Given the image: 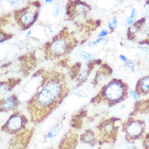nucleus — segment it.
Listing matches in <instances>:
<instances>
[{"label":"nucleus","mask_w":149,"mask_h":149,"mask_svg":"<svg viewBox=\"0 0 149 149\" xmlns=\"http://www.w3.org/2000/svg\"><path fill=\"white\" fill-rule=\"evenodd\" d=\"M52 1H46V2L47 3H52Z\"/></svg>","instance_id":"nucleus-35"},{"label":"nucleus","mask_w":149,"mask_h":149,"mask_svg":"<svg viewBox=\"0 0 149 149\" xmlns=\"http://www.w3.org/2000/svg\"><path fill=\"white\" fill-rule=\"evenodd\" d=\"M113 70L109 65L103 63L97 71L92 84L94 86H98L106 81L111 77Z\"/></svg>","instance_id":"nucleus-12"},{"label":"nucleus","mask_w":149,"mask_h":149,"mask_svg":"<svg viewBox=\"0 0 149 149\" xmlns=\"http://www.w3.org/2000/svg\"><path fill=\"white\" fill-rule=\"evenodd\" d=\"M134 91L139 97L149 95V75L143 77L138 80Z\"/></svg>","instance_id":"nucleus-17"},{"label":"nucleus","mask_w":149,"mask_h":149,"mask_svg":"<svg viewBox=\"0 0 149 149\" xmlns=\"http://www.w3.org/2000/svg\"><path fill=\"white\" fill-rule=\"evenodd\" d=\"M41 4L39 1H30L28 4L13 12L16 23L23 30H26L35 23L38 17Z\"/></svg>","instance_id":"nucleus-5"},{"label":"nucleus","mask_w":149,"mask_h":149,"mask_svg":"<svg viewBox=\"0 0 149 149\" xmlns=\"http://www.w3.org/2000/svg\"><path fill=\"white\" fill-rule=\"evenodd\" d=\"M143 149H149V132L146 133L141 138Z\"/></svg>","instance_id":"nucleus-21"},{"label":"nucleus","mask_w":149,"mask_h":149,"mask_svg":"<svg viewBox=\"0 0 149 149\" xmlns=\"http://www.w3.org/2000/svg\"><path fill=\"white\" fill-rule=\"evenodd\" d=\"M62 127V124L58 123L56 125H55L52 129L45 136V138L48 139V138H51L56 136L59 133L60 130L61 129Z\"/></svg>","instance_id":"nucleus-19"},{"label":"nucleus","mask_w":149,"mask_h":149,"mask_svg":"<svg viewBox=\"0 0 149 149\" xmlns=\"http://www.w3.org/2000/svg\"><path fill=\"white\" fill-rule=\"evenodd\" d=\"M9 2L12 5H15V4H17L18 3H19L20 1H9Z\"/></svg>","instance_id":"nucleus-33"},{"label":"nucleus","mask_w":149,"mask_h":149,"mask_svg":"<svg viewBox=\"0 0 149 149\" xmlns=\"http://www.w3.org/2000/svg\"><path fill=\"white\" fill-rule=\"evenodd\" d=\"M104 40V39L103 38H99L98 39L96 40L95 41H92V42H91L89 43V46H95L98 43L101 42Z\"/></svg>","instance_id":"nucleus-27"},{"label":"nucleus","mask_w":149,"mask_h":149,"mask_svg":"<svg viewBox=\"0 0 149 149\" xmlns=\"http://www.w3.org/2000/svg\"><path fill=\"white\" fill-rule=\"evenodd\" d=\"M102 149V148H100V147H99V148H98V149Z\"/></svg>","instance_id":"nucleus-37"},{"label":"nucleus","mask_w":149,"mask_h":149,"mask_svg":"<svg viewBox=\"0 0 149 149\" xmlns=\"http://www.w3.org/2000/svg\"><path fill=\"white\" fill-rule=\"evenodd\" d=\"M35 131L34 127H30L14 135L9 142L8 149H27Z\"/></svg>","instance_id":"nucleus-9"},{"label":"nucleus","mask_w":149,"mask_h":149,"mask_svg":"<svg viewBox=\"0 0 149 149\" xmlns=\"http://www.w3.org/2000/svg\"><path fill=\"white\" fill-rule=\"evenodd\" d=\"M87 116V111L86 109H82L72 116L70 122L71 127L77 131L82 129L84 127L85 119L86 118Z\"/></svg>","instance_id":"nucleus-15"},{"label":"nucleus","mask_w":149,"mask_h":149,"mask_svg":"<svg viewBox=\"0 0 149 149\" xmlns=\"http://www.w3.org/2000/svg\"><path fill=\"white\" fill-rule=\"evenodd\" d=\"M129 93L132 97V98L135 102H137L138 100H139V97L138 95V94L135 92V91L130 89L129 90Z\"/></svg>","instance_id":"nucleus-26"},{"label":"nucleus","mask_w":149,"mask_h":149,"mask_svg":"<svg viewBox=\"0 0 149 149\" xmlns=\"http://www.w3.org/2000/svg\"><path fill=\"white\" fill-rule=\"evenodd\" d=\"M146 124L145 120L129 117L123 122L122 131L124 134L126 141L129 144H134L141 139L145 134Z\"/></svg>","instance_id":"nucleus-6"},{"label":"nucleus","mask_w":149,"mask_h":149,"mask_svg":"<svg viewBox=\"0 0 149 149\" xmlns=\"http://www.w3.org/2000/svg\"><path fill=\"white\" fill-rule=\"evenodd\" d=\"M117 24H118L117 19L116 17L113 16L111 19V21L109 24L108 27L111 31H113L117 27Z\"/></svg>","instance_id":"nucleus-23"},{"label":"nucleus","mask_w":149,"mask_h":149,"mask_svg":"<svg viewBox=\"0 0 149 149\" xmlns=\"http://www.w3.org/2000/svg\"><path fill=\"white\" fill-rule=\"evenodd\" d=\"M31 31H29V32H28V33H27V34L26 35V36H29L30 34H31Z\"/></svg>","instance_id":"nucleus-34"},{"label":"nucleus","mask_w":149,"mask_h":149,"mask_svg":"<svg viewBox=\"0 0 149 149\" xmlns=\"http://www.w3.org/2000/svg\"><path fill=\"white\" fill-rule=\"evenodd\" d=\"M80 141L77 130L71 128L64 134L59 142L58 149H75Z\"/></svg>","instance_id":"nucleus-10"},{"label":"nucleus","mask_w":149,"mask_h":149,"mask_svg":"<svg viewBox=\"0 0 149 149\" xmlns=\"http://www.w3.org/2000/svg\"><path fill=\"white\" fill-rule=\"evenodd\" d=\"M138 16V13L137 9L134 7L131 9V13L130 16L126 20V24L131 26L134 23H135L137 21V18Z\"/></svg>","instance_id":"nucleus-20"},{"label":"nucleus","mask_w":149,"mask_h":149,"mask_svg":"<svg viewBox=\"0 0 149 149\" xmlns=\"http://www.w3.org/2000/svg\"><path fill=\"white\" fill-rule=\"evenodd\" d=\"M80 56L87 61H91L93 59V55L87 53L86 52H81L80 53Z\"/></svg>","instance_id":"nucleus-22"},{"label":"nucleus","mask_w":149,"mask_h":149,"mask_svg":"<svg viewBox=\"0 0 149 149\" xmlns=\"http://www.w3.org/2000/svg\"><path fill=\"white\" fill-rule=\"evenodd\" d=\"M21 104L20 100L15 94H13L7 98L1 99L0 110L1 112L8 113L17 111Z\"/></svg>","instance_id":"nucleus-11"},{"label":"nucleus","mask_w":149,"mask_h":149,"mask_svg":"<svg viewBox=\"0 0 149 149\" xmlns=\"http://www.w3.org/2000/svg\"><path fill=\"white\" fill-rule=\"evenodd\" d=\"M55 149V148H49V149Z\"/></svg>","instance_id":"nucleus-36"},{"label":"nucleus","mask_w":149,"mask_h":149,"mask_svg":"<svg viewBox=\"0 0 149 149\" xmlns=\"http://www.w3.org/2000/svg\"><path fill=\"white\" fill-rule=\"evenodd\" d=\"M79 43L73 32L64 27L49 41L40 47L45 59L53 60L62 58L68 54Z\"/></svg>","instance_id":"nucleus-2"},{"label":"nucleus","mask_w":149,"mask_h":149,"mask_svg":"<svg viewBox=\"0 0 149 149\" xmlns=\"http://www.w3.org/2000/svg\"><path fill=\"white\" fill-rule=\"evenodd\" d=\"M146 22V18L143 17L141 19L137 20L135 23L130 26L127 31V38L129 41H133L135 40L138 33L141 31V29Z\"/></svg>","instance_id":"nucleus-18"},{"label":"nucleus","mask_w":149,"mask_h":149,"mask_svg":"<svg viewBox=\"0 0 149 149\" xmlns=\"http://www.w3.org/2000/svg\"><path fill=\"white\" fill-rule=\"evenodd\" d=\"M12 34H9L4 31H1V42H2L6 40L12 38Z\"/></svg>","instance_id":"nucleus-24"},{"label":"nucleus","mask_w":149,"mask_h":149,"mask_svg":"<svg viewBox=\"0 0 149 149\" xmlns=\"http://www.w3.org/2000/svg\"><path fill=\"white\" fill-rule=\"evenodd\" d=\"M28 124L29 120L27 117L22 112L17 110L1 126V130L5 134L14 136L26 129Z\"/></svg>","instance_id":"nucleus-7"},{"label":"nucleus","mask_w":149,"mask_h":149,"mask_svg":"<svg viewBox=\"0 0 149 149\" xmlns=\"http://www.w3.org/2000/svg\"><path fill=\"white\" fill-rule=\"evenodd\" d=\"M108 34V31L107 29H102V31H100V33L98 34V36L100 38H103L104 36H106Z\"/></svg>","instance_id":"nucleus-29"},{"label":"nucleus","mask_w":149,"mask_h":149,"mask_svg":"<svg viewBox=\"0 0 149 149\" xmlns=\"http://www.w3.org/2000/svg\"><path fill=\"white\" fill-rule=\"evenodd\" d=\"M148 123H149V118H148Z\"/></svg>","instance_id":"nucleus-38"},{"label":"nucleus","mask_w":149,"mask_h":149,"mask_svg":"<svg viewBox=\"0 0 149 149\" xmlns=\"http://www.w3.org/2000/svg\"><path fill=\"white\" fill-rule=\"evenodd\" d=\"M21 79L19 77L10 78L6 80H2L0 83L1 94L3 95L14 90L17 85L20 84Z\"/></svg>","instance_id":"nucleus-16"},{"label":"nucleus","mask_w":149,"mask_h":149,"mask_svg":"<svg viewBox=\"0 0 149 149\" xmlns=\"http://www.w3.org/2000/svg\"><path fill=\"white\" fill-rule=\"evenodd\" d=\"M138 44L140 45H146L148 46H149V35L146 39L143 40H142L141 41L138 42Z\"/></svg>","instance_id":"nucleus-28"},{"label":"nucleus","mask_w":149,"mask_h":149,"mask_svg":"<svg viewBox=\"0 0 149 149\" xmlns=\"http://www.w3.org/2000/svg\"><path fill=\"white\" fill-rule=\"evenodd\" d=\"M79 139L81 143L90 145L91 147L98 144V134L91 129L86 130L80 134Z\"/></svg>","instance_id":"nucleus-14"},{"label":"nucleus","mask_w":149,"mask_h":149,"mask_svg":"<svg viewBox=\"0 0 149 149\" xmlns=\"http://www.w3.org/2000/svg\"><path fill=\"white\" fill-rule=\"evenodd\" d=\"M149 114V98L139 100L134 104L132 111L129 117H134L138 115H147Z\"/></svg>","instance_id":"nucleus-13"},{"label":"nucleus","mask_w":149,"mask_h":149,"mask_svg":"<svg viewBox=\"0 0 149 149\" xmlns=\"http://www.w3.org/2000/svg\"><path fill=\"white\" fill-rule=\"evenodd\" d=\"M42 81L26 104L30 121L38 125L48 118L70 92L66 75L59 71L40 70Z\"/></svg>","instance_id":"nucleus-1"},{"label":"nucleus","mask_w":149,"mask_h":149,"mask_svg":"<svg viewBox=\"0 0 149 149\" xmlns=\"http://www.w3.org/2000/svg\"><path fill=\"white\" fill-rule=\"evenodd\" d=\"M125 66L127 68H128L131 72L134 73V72H135V70H136V66H135V64H134L133 62L129 61V62L126 63L125 64Z\"/></svg>","instance_id":"nucleus-25"},{"label":"nucleus","mask_w":149,"mask_h":149,"mask_svg":"<svg viewBox=\"0 0 149 149\" xmlns=\"http://www.w3.org/2000/svg\"><path fill=\"white\" fill-rule=\"evenodd\" d=\"M119 59L122 60V61L124 62V63H127L128 61V59L123 54H120L119 56Z\"/></svg>","instance_id":"nucleus-32"},{"label":"nucleus","mask_w":149,"mask_h":149,"mask_svg":"<svg viewBox=\"0 0 149 149\" xmlns=\"http://www.w3.org/2000/svg\"><path fill=\"white\" fill-rule=\"evenodd\" d=\"M60 10H61V9H60V6H58L57 7H55V9L54 10V13H53V15L54 17H56L57 16L59 15V13L60 12Z\"/></svg>","instance_id":"nucleus-30"},{"label":"nucleus","mask_w":149,"mask_h":149,"mask_svg":"<svg viewBox=\"0 0 149 149\" xmlns=\"http://www.w3.org/2000/svg\"><path fill=\"white\" fill-rule=\"evenodd\" d=\"M91 7L85 1H70L66 5L67 20L73 21L78 18H85L90 13Z\"/></svg>","instance_id":"nucleus-8"},{"label":"nucleus","mask_w":149,"mask_h":149,"mask_svg":"<svg viewBox=\"0 0 149 149\" xmlns=\"http://www.w3.org/2000/svg\"><path fill=\"white\" fill-rule=\"evenodd\" d=\"M129 87L125 82L121 79H112L92 98L90 104L94 106L104 105L111 107L116 106L129 97Z\"/></svg>","instance_id":"nucleus-3"},{"label":"nucleus","mask_w":149,"mask_h":149,"mask_svg":"<svg viewBox=\"0 0 149 149\" xmlns=\"http://www.w3.org/2000/svg\"><path fill=\"white\" fill-rule=\"evenodd\" d=\"M138 48L142 52H149V47H144V46H138Z\"/></svg>","instance_id":"nucleus-31"},{"label":"nucleus","mask_w":149,"mask_h":149,"mask_svg":"<svg viewBox=\"0 0 149 149\" xmlns=\"http://www.w3.org/2000/svg\"><path fill=\"white\" fill-rule=\"evenodd\" d=\"M123 121L120 118L112 117L100 120L97 126L98 144H113L118 139Z\"/></svg>","instance_id":"nucleus-4"}]
</instances>
